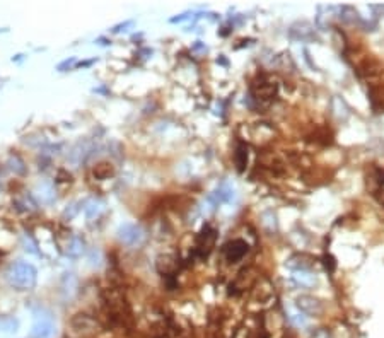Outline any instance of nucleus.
Instances as JSON below:
<instances>
[{"label":"nucleus","instance_id":"nucleus-1","mask_svg":"<svg viewBox=\"0 0 384 338\" xmlns=\"http://www.w3.org/2000/svg\"><path fill=\"white\" fill-rule=\"evenodd\" d=\"M103 308L113 326H130L133 321L132 309L125 294L116 287H108L103 292Z\"/></svg>","mask_w":384,"mask_h":338},{"label":"nucleus","instance_id":"nucleus-2","mask_svg":"<svg viewBox=\"0 0 384 338\" xmlns=\"http://www.w3.org/2000/svg\"><path fill=\"white\" fill-rule=\"evenodd\" d=\"M6 278L9 285L17 291H31L38 282V270L28 261H16L7 268Z\"/></svg>","mask_w":384,"mask_h":338},{"label":"nucleus","instance_id":"nucleus-3","mask_svg":"<svg viewBox=\"0 0 384 338\" xmlns=\"http://www.w3.org/2000/svg\"><path fill=\"white\" fill-rule=\"evenodd\" d=\"M57 335L55 314L46 308H36L33 311V328L29 338H53Z\"/></svg>","mask_w":384,"mask_h":338},{"label":"nucleus","instance_id":"nucleus-4","mask_svg":"<svg viewBox=\"0 0 384 338\" xmlns=\"http://www.w3.org/2000/svg\"><path fill=\"white\" fill-rule=\"evenodd\" d=\"M278 94L277 80L270 75H260L251 84V98L256 103H272Z\"/></svg>","mask_w":384,"mask_h":338},{"label":"nucleus","instance_id":"nucleus-5","mask_svg":"<svg viewBox=\"0 0 384 338\" xmlns=\"http://www.w3.org/2000/svg\"><path fill=\"white\" fill-rule=\"evenodd\" d=\"M215 239H217V231L212 227L210 224H205L202 227V231L198 232L197 239H195V246H193V256L200 260H205L207 256L212 253L215 246Z\"/></svg>","mask_w":384,"mask_h":338},{"label":"nucleus","instance_id":"nucleus-6","mask_svg":"<svg viewBox=\"0 0 384 338\" xmlns=\"http://www.w3.org/2000/svg\"><path fill=\"white\" fill-rule=\"evenodd\" d=\"M70 326L74 328V331L84 336L96 335V333H99V330H101V323L89 313H77L75 316L70 319Z\"/></svg>","mask_w":384,"mask_h":338},{"label":"nucleus","instance_id":"nucleus-7","mask_svg":"<svg viewBox=\"0 0 384 338\" xmlns=\"http://www.w3.org/2000/svg\"><path fill=\"white\" fill-rule=\"evenodd\" d=\"M116 234H118V239L126 246L142 245L143 237H146L142 227L137 224H121L118 227V231H116Z\"/></svg>","mask_w":384,"mask_h":338},{"label":"nucleus","instance_id":"nucleus-8","mask_svg":"<svg viewBox=\"0 0 384 338\" xmlns=\"http://www.w3.org/2000/svg\"><path fill=\"white\" fill-rule=\"evenodd\" d=\"M248 250H250V246L245 239H232L222 246V255L229 263H237L246 256Z\"/></svg>","mask_w":384,"mask_h":338},{"label":"nucleus","instance_id":"nucleus-9","mask_svg":"<svg viewBox=\"0 0 384 338\" xmlns=\"http://www.w3.org/2000/svg\"><path fill=\"white\" fill-rule=\"evenodd\" d=\"M34 197L39 204L43 205H52L53 202L57 200V191H55V186L50 179H41L38 184L34 186Z\"/></svg>","mask_w":384,"mask_h":338},{"label":"nucleus","instance_id":"nucleus-10","mask_svg":"<svg viewBox=\"0 0 384 338\" xmlns=\"http://www.w3.org/2000/svg\"><path fill=\"white\" fill-rule=\"evenodd\" d=\"M296 306L299 308L301 313L309 314V316H319L323 313V304L316 297L302 294L296 299Z\"/></svg>","mask_w":384,"mask_h":338},{"label":"nucleus","instance_id":"nucleus-11","mask_svg":"<svg viewBox=\"0 0 384 338\" xmlns=\"http://www.w3.org/2000/svg\"><path fill=\"white\" fill-rule=\"evenodd\" d=\"M232 197H234V188L230 186L229 183H222L217 186V190L214 193H210L209 198H207V202L212 205V209H215L217 205L230 202L232 200Z\"/></svg>","mask_w":384,"mask_h":338},{"label":"nucleus","instance_id":"nucleus-12","mask_svg":"<svg viewBox=\"0 0 384 338\" xmlns=\"http://www.w3.org/2000/svg\"><path fill=\"white\" fill-rule=\"evenodd\" d=\"M157 272H159L162 277H174L176 270H178L179 267V260L176 255H161L159 258H157Z\"/></svg>","mask_w":384,"mask_h":338},{"label":"nucleus","instance_id":"nucleus-13","mask_svg":"<svg viewBox=\"0 0 384 338\" xmlns=\"http://www.w3.org/2000/svg\"><path fill=\"white\" fill-rule=\"evenodd\" d=\"M253 282H255V277L251 275L250 270H243L241 273L236 277V280L230 283V289H229V294L232 296H239L241 292L246 291V287H251Z\"/></svg>","mask_w":384,"mask_h":338},{"label":"nucleus","instance_id":"nucleus-14","mask_svg":"<svg viewBox=\"0 0 384 338\" xmlns=\"http://www.w3.org/2000/svg\"><path fill=\"white\" fill-rule=\"evenodd\" d=\"M60 291L62 296L65 301L72 299L77 292V277L74 273H63L62 277V283H60Z\"/></svg>","mask_w":384,"mask_h":338},{"label":"nucleus","instance_id":"nucleus-15","mask_svg":"<svg viewBox=\"0 0 384 338\" xmlns=\"http://www.w3.org/2000/svg\"><path fill=\"white\" fill-rule=\"evenodd\" d=\"M287 267L294 270V272H309L313 268V261H311V258H307L306 255H294L289 258Z\"/></svg>","mask_w":384,"mask_h":338},{"label":"nucleus","instance_id":"nucleus-16","mask_svg":"<svg viewBox=\"0 0 384 338\" xmlns=\"http://www.w3.org/2000/svg\"><path fill=\"white\" fill-rule=\"evenodd\" d=\"M85 251V241L80 236H72L65 246V255L70 258H79Z\"/></svg>","mask_w":384,"mask_h":338},{"label":"nucleus","instance_id":"nucleus-17","mask_svg":"<svg viewBox=\"0 0 384 338\" xmlns=\"http://www.w3.org/2000/svg\"><path fill=\"white\" fill-rule=\"evenodd\" d=\"M103 210H105V202L98 200V198H91V200L84 204V212H85V217L87 219L99 217Z\"/></svg>","mask_w":384,"mask_h":338},{"label":"nucleus","instance_id":"nucleus-18","mask_svg":"<svg viewBox=\"0 0 384 338\" xmlns=\"http://www.w3.org/2000/svg\"><path fill=\"white\" fill-rule=\"evenodd\" d=\"M234 159H236V168L239 173L246 169V164H248V146L245 142H239L237 147H236V154H234Z\"/></svg>","mask_w":384,"mask_h":338},{"label":"nucleus","instance_id":"nucleus-19","mask_svg":"<svg viewBox=\"0 0 384 338\" xmlns=\"http://www.w3.org/2000/svg\"><path fill=\"white\" fill-rule=\"evenodd\" d=\"M374 181H376V186L372 188V195H376V198L379 200V204L384 205V171L381 169H376L374 173Z\"/></svg>","mask_w":384,"mask_h":338},{"label":"nucleus","instance_id":"nucleus-20","mask_svg":"<svg viewBox=\"0 0 384 338\" xmlns=\"http://www.w3.org/2000/svg\"><path fill=\"white\" fill-rule=\"evenodd\" d=\"M292 280L296 282V285L299 287H311L316 283L314 275H311L309 272H294Z\"/></svg>","mask_w":384,"mask_h":338},{"label":"nucleus","instance_id":"nucleus-21","mask_svg":"<svg viewBox=\"0 0 384 338\" xmlns=\"http://www.w3.org/2000/svg\"><path fill=\"white\" fill-rule=\"evenodd\" d=\"M113 173H115V169H113L110 162H101V164H98L92 169V174L96 179H108L110 176H113Z\"/></svg>","mask_w":384,"mask_h":338},{"label":"nucleus","instance_id":"nucleus-22","mask_svg":"<svg viewBox=\"0 0 384 338\" xmlns=\"http://www.w3.org/2000/svg\"><path fill=\"white\" fill-rule=\"evenodd\" d=\"M19 328V321L12 316H2L0 318V331L4 333H16Z\"/></svg>","mask_w":384,"mask_h":338},{"label":"nucleus","instance_id":"nucleus-23","mask_svg":"<svg viewBox=\"0 0 384 338\" xmlns=\"http://www.w3.org/2000/svg\"><path fill=\"white\" fill-rule=\"evenodd\" d=\"M21 241H22V246H24V251H28L29 255H39V250H38V243L33 239L29 232H24L21 236Z\"/></svg>","mask_w":384,"mask_h":338},{"label":"nucleus","instance_id":"nucleus-24","mask_svg":"<svg viewBox=\"0 0 384 338\" xmlns=\"http://www.w3.org/2000/svg\"><path fill=\"white\" fill-rule=\"evenodd\" d=\"M335 105H338V108H335V106H331V110H333V113H335V116L337 118H340V120H345L347 116H349V106L345 105V101L343 99H340L338 96H335L331 99Z\"/></svg>","mask_w":384,"mask_h":338},{"label":"nucleus","instance_id":"nucleus-25","mask_svg":"<svg viewBox=\"0 0 384 338\" xmlns=\"http://www.w3.org/2000/svg\"><path fill=\"white\" fill-rule=\"evenodd\" d=\"M7 164H9V168H11V171H14V174H24L26 173V164L19 156H11L9 157Z\"/></svg>","mask_w":384,"mask_h":338},{"label":"nucleus","instance_id":"nucleus-26","mask_svg":"<svg viewBox=\"0 0 384 338\" xmlns=\"http://www.w3.org/2000/svg\"><path fill=\"white\" fill-rule=\"evenodd\" d=\"M75 64H77V60L74 57H70V58H67V60H63L62 64H58L57 65V70L58 72H67V70H72L75 67Z\"/></svg>","mask_w":384,"mask_h":338},{"label":"nucleus","instance_id":"nucleus-27","mask_svg":"<svg viewBox=\"0 0 384 338\" xmlns=\"http://www.w3.org/2000/svg\"><path fill=\"white\" fill-rule=\"evenodd\" d=\"M309 338H331V331L328 328H316L309 333Z\"/></svg>","mask_w":384,"mask_h":338},{"label":"nucleus","instance_id":"nucleus-28","mask_svg":"<svg viewBox=\"0 0 384 338\" xmlns=\"http://www.w3.org/2000/svg\"><path fill=\"white\" fill-rule=\"evenodd\" d=\"M77 205H80V204H72L70 207H67L65 209V212H63V219H74L75 217V214L79 212V209L80 207H77Z\"/></svg>","mask_w":384,"mask_h":338},{"label":"nucleus","instance_id":"nucleus-29","mask_svg":"<svg viewBox=\"0 0 384 338\" xmlns=\"http://www.w3.org/2000/svg\"><path fill=\"white\" fill-rule=\"evenodd\" d=\"M133 22H135V21H125V22H121V24L113 26V28H111V33L118 34V33H121V31H126V28H130V26H133Z\"/></svg>","mask_w":384,"mask_h":338},{"label":"nucleus","instance_id":"nucleus-30","mask_svg":"<svg viewBox=\"0 0 384 338\" xmlns=\"http://www.w3.org/2000/svg\"><path fill=\"white\" fill-rule=\"evenodd\" d=\"M323 260H324V267L328 268V272H335V267H337L335 258H333L331 255H324Z\"/></svg>","mask_w":384,"mask_h":338},{"label":"nucleus","instance_id":"nucleus-31","mask_svg":"<svg viewBox=\"0 0 384 338\" xmlns=\"http://www.w3.org/2000/svg\"><path fill=\"white\" fill-rule=\"evenodd\" d=\"M292 321L297 324V326H306V319L301 316V314H292Z\"/></svg>","mask_w":384,"mask_h":338},{"label":"nucleus","instance_id":"nucleus-32","mask_svg":"<svg viewBox=\"0 0 384 338\" xmlns=\"http://www.w3.org/2000/svg\"><path fill=\"white\" fill-rule=\"evenodd\" d=\"M188 16H189V12H184V14H179L178 17H171V22H181V21H184V19H188Z\"/></svg>","mask_w":384,"mask_h":338},{"label":"nucleus","instance_id":"nucleus-33","mask_svg":"<svg viewBox=\"0 0 384 338\" xmlns=\"http://www.w3.org/2000/svg\"><path fill=\"white\" fill-rule=\"evenodd\" d=\"M94 62H96V60H85V62H79V64H75V67H77V69H80V67H82V69H84V67H91V65L94 64Z\"/></svg>","mask_w":384,"mask_h":338},{"label":"nucleus","instance_id":"nucleus-34","mask_svg":"<svg viewBox=\"0 0 384 338\" xmlns=\"http://www.w3.org/2000/svg\"><path fill=\"white\" fill-rule=\"evenodd\" d=\"M22 57H24V55H16V57H12V62H21Z\"/></svg>","mask_w":384,"mask_h":338},{"label":"nucleus","instance_id":"nucleus-35","mask_svg":"<svg viewBox=\"0 0 384 338\" xmlns=\"http://www.w3.org/2000/svg\"><path fill=\"white\" fill-rule=\"evenodd\" d=\"M98 41L101 43V44H110V43H108V39H105V38H98Z\"/></svg>","mask_w":384,"mask_h":338}]
</instances>
